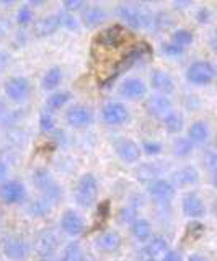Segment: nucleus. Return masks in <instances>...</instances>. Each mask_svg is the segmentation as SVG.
<instances>
[{"instance_id": "1", "label": "nucleus", "mask_w": 217, "mask_h": 261, "mask_svg": "<svg viewBox=\"0 0 217 261\" xmlns=\"http://www.w3.org/2000/svg\"><path fill=\"white\" fill-rule=\"evenodd\" d=\"M118 16L121 18L127 27L135 28V30H142V28H152V20H154V15L149 10H146L144 7L138 5H119L116 8Z\"/></svg>"}, {"instance_id": "2", "label": "nucleus", "mask_w": 217, "mask_h": 261, "mask_svg": "<svg viewBox=\"0 0 217 261\" xmlns=\"http://www.w3.org/2000/svg\"><path fill=\"white\" fill-rule=\"evenodd\" d=\"M33 183L43 193V199L49 204H56L62 198V190L54 181V178L46 168H38L33 171Z\"/></svg>"}, {"instance_id": "3", "label": "nucleus", "mask_w": 217, "mask_h": 261, "mask_svg": "<svg viewBox=\"0 0 217 261\" xmlns=\"http://www.w3.org/2000/svg\"><path fill=\"white\" fill-rule=\"evenodd\" d=\"M98 198V179L92 173L80 176L75 186V202L82 207H90Z\"/></svg>"}, {"instance_id": "4", "label": "nucleus", "mask_w": 217, "mask_h": 261, "mask_svg": "<svg viewBox=\"0 0 217 261\" xmlns=\"http://www.w3.org/2000/svg\"><path fill=\"white\" fill-rule=\"evenodd\" d=\"M168 248V242L164 237H150L146 245L139 250V261H164Z\"/></svg>"}, {"instance_id": "5", "label": "nucleus", "mask_w": 217, "mask_h": 261, "mask_svg": "<svg viewBox=\"0 0 217 261\" xmlns=\"http://www.w3.org/2000/svg\"><path fill=\"white\" fill-rule=\"evenodd\" d=\"M214 77H215V69L207 61H196L186 69V79L195 85H207L214 80Z\"/></svg>"}, {"instance_id": "6", "label": "nucleus", "mask_w": 217, "mask_h": 261, "mask_svg": "<svg viewBox=\"0 0 217 261\" xmlns=\"http://www.w3.org/2000/svg\"><path fill=\"white\" fill-rule=\"evenodd\" d=\"M59 233L52 230V228H47V230H43L38 235V239L35 242V251L39 256L43 258H49L51 255H54L59 248Z\"/></svg>"}, {"instance_id": "7", "label": "nucleus", "mask_w": 217, "mask_h": 261, "mask_svg": "<svg viewBox=\"0 0 217 261\" xmlns=\"http://www.w3.org/2000/svg\"><path fill=\"white\" fill-rule=\"evenodd\" d=\"M31 251V247L26 240L18 239V237H12V239H5L2 243V253L5 258L10 261H23L26 259Z\"/></svg>"}, {"instance_id": "8", "label": "nucleus", "mask_w": 217, "mask_h": 261, "mask_svg": "<svg viewBox=\"0 0 217 261\" xmlns=\"http://www.w3.org/2000/svg\"><path fill=\"white\" fill-rule=\"evenodd\" d=\"M26 196V188L21 181L17 179H9L0 185V199L5 204H18L25 199Z\"/></svg>"}, {"instance_id": "9", "label": "nucleus", "mask_w": 217, "mask_h": 261, "mask_svg": "<svg viewBox=\"0 0 217 261\" xmlns=\"http://www.w3.org/2000/svg\"><path fill=\"white\" fill-rule=\"evenodd\" d=\"M147 193L152 199L158 202H168L175 196V185L172 181H167V179L155 178L150 183H147Z\"/></svg>"}, {"instance_id": "10", "label": "nucleus", "mask_w": 217, "mask_h": 261, "mask_svg": "<svg viewBox=\"0 0 217 261\" xmlns=\"http://www.w3.org/2000/svg\"><path fill=\"white\" fill-rule=\"evenodd\" d=\"M101 116H103V121L106 122V124L119 126V124H124V122L127 121V118H129V110H127L126 105H123V103L111 101V103H106L103 106Z\"/></svg>"}, {"instance_id": "11", "label": "nucleus", "mask_w": 217, "mask_h": 261, "mask_svg": "<svg viewBox=\"0 0 217 261\" xmlns=\"http://www.w3.org/2000/svg\"><path fill=\"white\" fill-rule=\"evenodd\" d=\"M61 228L69 237H78L85 230L84 217L75 211H66L61 217Z\"/></svg>"}, {"instance_id": "12", "label": "nucleus", "mask_w": 217, "mask_h": 261, "mask_svg": "<svg viewBox=\"0 0 217 261\" xmlns=\"http://www.w3.org/2000/svg\"><path fill=\"white\" fill-rule=\"evenodd\" d=\"M127 33L121 27H111L103 30L98 36H96V43L104 49H113L118 47L119 44H123L126 41Z\"/></svg>"}, {"instance_id": "13", "label": "nucleus", "mask_w": 217, "mask_h": 261, "mask_svg": "<svg viewBox=\"0 0 217 261\" xmlns=\"http://www.w3.org/2000/svg\"><path fill=\"white\" fill-rule=\"evenodd\" d=\"M181 209H183V214L189 219H199L206 214V204L196 193H188L183 196Z\"/></svg>"}, {"instance_id": "14", "label": "nucleus", "mask_w": 217, "mask_h": 261, "mask_svg": "<svg viewBox=\"0 0 217 261\" xmlns=\"http://www.w3.org/2000/svg\"><path fill=\"white\" fill-rule=\"evenodd\" d=\"M66 119L74 127H85L93 121V113L90 108H87L84 105H74L67 110Z\"/></svg>"}, {"instance_id": "15", "label": "nucleus", "mask_w": 217, "mask_h": 261, "mask_svg": "<svg viewBox=\"0 0 217 261\" xmlns=\"http://www.w3.org/2000/svg\"><path fill=\"white\" fill-rule=\"evenodd\" d=\"M5 93L13 101H23L30 95V84L23 77H12L5 84Z\"/></svg>"}, {"instance_id": "16", "label": "nucleus", "mask_w": 217, "mask_h": 261, "mask_svg": "<svg viewBox=\"0 0 217 261\" xmlns=\"http://www.w3.org/2000/svg\"><path fill=\"white\" fill-rule=\"evenodd\" d=\"M146 108L150 116L164 119L167 114L172 111V103L165 95H154L147 100Z\"/></svg>"}, {"instance_id": "17", "label": "nucleus", "mask_w": 217, "mask_h": 261, "mask_svg": "<svg viewBox=\"0 0 217 261\" xmlns=\"http://www.w3.org/2000/svg\"><path fill=\"white\" fill-rule=\"evenodd\" d=\"M116 153H118V157L126 163H135L141 159L139 145L134 141H129V139H123V141H119L116 144Z\"/></svg>"}, {"instance_id": "18", "label": "nucleus", "mask_w": 217, "mask_h": 261, "mask_svg": "<svg viewBox=\"0 0 217 261\" xmlns=\"http://www.w3.org/2000/svg\"><path fill=\"white\" fill-rule=\"evenodd\" d=\"M95 245H96V248L103 253H113V251H118L119 247H121V237L115 230L103 232L96 237Z\"/></svg>"}, {"instance_id": "19", "label": "nucleus", "mask_w": 217, "mask_h": 261, "mask_svg": "<svg viewBox=\"0 0 217 261\" xmlns=\"http://www.w3.org/2000/svg\"><path fill=\"white\" fill-rule=\"evenodd\" d=\"M61 27L59 23V16L58 15H47L39 18L38 21H35V27H33V35L36 38H46L52 35L54 31H58V28Z\"/></svg>"}, {"instance_id": "20", "label": "nucleus", "mask_w": 217, "mask_h": 261, "mask_svg": "<svg viewBox=\"0 0 217 261\" xmlns=\"http://www.w3.org/2000/svg\"><path fill=\"white\" fill-rule=\"evenodd\" d=\"M150 84H152V88L158 92V95H165V96L172 95L173 90H175V84H173L172 77L164 70H154V72H152Z\"/></svg>"}, {"instance_id": "21", "label": "nucleus", "mask_w": 217, "mask_h": 261, "mask_svg": "<svg viewBox=\"0 0 217 261\" xmlns=\"http://www.w3.org/2000/svg\"><path fill=\"white\" fill-rule=\"evenodd\" d=\"M119 92L124 98H129V100H138V98H142L146 95V85L141 79H126L121 87H119Z\"/></svg>"}, {"instance_id": "22", "label": "nucleus", "mask_w": 217, "mask_h": 261, "mask_svg": "<svg viewBox=\"0 0 217 261\" xmlns=\"http://www.w3.org/2000/svg\"><path fill=\"white\" fill-rule=\"evenodd\" d=\"M173 183L180 186H195L199 183V171L191 165L181 167L173 173Z\"/></svg>"}, {"instance_id": "23", "label": "nucleus", "mask_w": 217, "mask_h": 261, "mask_svg": "<svg viewBox=\"0 0 217 261\" xmlns=\"http://www.w3.org/2000/svg\"><path fill=\"white\" fill-rule=\"evenodd\" d=\"M188 141L193 145H203L207 142L209 139V126L203 121H198V122H193L188 129Z\"/></svg>"}, {"instance_id": "24", "label": "nucleus", "mask_w": 217, "mask_h": 261, "mask_svg": "<svg viewBox=\"0 0 217 261\" xmlns=\"http://www.w3.org/2000/svg\"><path fill=\"white\" fill-rule=\"evenodd\" d=\"M131 235L135 242L146 243L152 237V225L147 219H135L131 224Z\"/></svg>"}, {"instance_id": "25", "label": "nucleus", "mask_w": 217, "mask_h": 261, "mask_svg": "<svg viewBox=\"0 0 217 261\" xmlns=\"http://www.w3.org/2000/svg\"><path fill=\"white\" fill-rule=\"evenodd\" d=\"M106 10L101 7H96V5H90V7H85L84 8V13H82V20L85 24L88 27H98L101 24L104 20H106Z\"/></svg>"}, {"instance_id": "26", "label": "nucleus", "mask_w": 217, "mask_h": 261, "mask_svg": "<svg viewBox=\"0 0 217 261\" xmlns=\"http://www.w3.org/2000/svg\"><path fill=\"white\" fill-rule=\"evenodd\" d=\"M164 126L170 134H178L183 129V116L176 111H170L164 118Z\"/></svg>"}, {"instance_id": "27", "label": "nucleus", "mask_w": 217, "mask_h": 261, "mask_svg": "<svg viewBox=\"0 0 217 261\" xmlns=\"http://www.w3.org/2000/svg\"><path fill=\"white\" fill-rule=\"evenodd\" d=\"M193 149H195V145H193L186 137L175 139L173 144H172V152H173V155H175V157H180V159L188 157V155L193 152Z\"/></svg>"}, {"instance_id": "28", "label": "nucleus", "mask_w": 217, "mask_h": 261, "mask_svg": "<svg viewBox=\"0 0 217 261\" xmlns=\"http://www.w3.org/2000/svg\"><path fill=\"white\" fill-rule=\"evenodd\" d=\"M61 80H62V70L59 67H51L43 77V88L44 90L58 88V85L61 84Z\"/></svg>"}, {"instance_id": "29", "label": "nucleus", "mask_w": 217, "mask_h": 261, "mask_svg": "<svg viewBox=\"0 0 217 261\" xmlns=\"http://www.w3.org/2000/svg\"><path fill=\"white\" fill-rule=\"evenodd\" d=\"M70 100V93L66 92V90H61V92H54L49 98H47V108L49 110H61L64 105H67V101Z\"/></svg>"}, {"instance_id": "30", "label": "nucleus", "mask_w": 217, "mask_h": 261, "mask_svg": "<svg viewBox=\"0 0 217 261\" xmlns=\"http://www.w3.org/2000/svg\"><path fill=\"white\" fill-rule=\"evenodd\" d=\"M82 255L84 253H82V250H80V245L77 242H70L64 247L62 255H61V261H78Z\"/></svg>"}, {"instance_id": "31", "label": "nucleus", "mask_w": 217, "mask_h": 261, "mask_svg": "<svg viewBox=\"0 0 217 261\" xmlns=\"http://www.w3.org/2000/svg\"><path fill=\"white\" fill-rule=\"evenodd\" d=\"M31 216L35 217H43L49 212V202H46L43 198L41 199H36V201H31L28 204V209H26Z\"/></svg>"}, {"instance_id": "32", "label": "nucleus", "mask_w": 217, "mask_h": 261, "mask_svg": "<svg viewBox=\"0 0 217 261\" xmlns=\"http://www.w3.org/2000/svg\"><path fill=\"white\" fill-rule=\"evenodd\" d=\"M172 43L184 49V47L189 46V44L193 43V35H191V33H189L188 30H178V31H175V33H173Z\"/></svg>"}, {"instance_id": "33", "label": "nucleus", "mask_w": 217, "mask_h": 261, "mask_svg": "<svg viewBox=\"0 0 217 261\" xmlns=\"http://www.w3.org/2000/svg\"><path fill=\"white\" fill-rule=\"evenodd\" d=\"M138 178L142 181L150 183L152 179L157 178V165H152V163H146L138 170Z\"/></svg>"}, {"instance_id": "34", "label": "nucleus", "mask_w": 217, "mask_h": 261, "mask_svg": "<svg viewBox=\"0 0 217 261\" xmlns=\"http://www.w3.org/2000/svg\"><path fill=\"white\" fill-rule=\"evenodd\" d=\"M118 219L121 224H132L135 219H138V211H135V206H124L121 207L118 214Z\"/></svg>"}, {"instance_id": "35", "label": "nucleus", "mask_w": 217, "mask_h": 261, "mask_svg": "<svg viewBox=\"0 0 217 261\" xmlns=\"http://www.w3.org/2000/svg\"><path fill=\"white\" fill-rule=\"evenodd\" d=\"M17 21L21 27H26L31 21H33V10L30 7H21L18 13H17Z\"/></svg>"}, {"instance_id": "36", "label": "nucleus", "mask_w": 217, "mask_h": 261, "mask_svg": "<svg viewBox=\"0 0 217 261\" xmlns=\"http://www.w3.org/2000/svg\"><path fill=\"white\" fill-rule=\"evenodd\" d=\"M54 127H56L54 118L49 113H43L41 118H39V129H41L43 133H51V130H54Z\"/></svg>"}, {"instance_id": "37", "label": "nucleus", "mask_w": 217, "mask_h": 261, "mask_svg": "<svg viewBox=\"0 0 217 261\" xmlns=\"http://www.w3.org/2000/svg\"><path fill=\"white\" fill-rule=\"evenodd\" d=\"M142 149L147 155H150V157H155V155H158L160 152H162L164 147L157 141H144L142 142Z\"/></svg>"}, {"instance_id": "38", "label": "nucleus", "mask_w": 217, "mask_h": 261, "mask_svg": "<svg viewBox=\"0 0 217 261\" xmlns=\"http://www.w3.org/2000/svg\"><path fill=\"white\" fill-rule=\"evenodd\" d=\"M59 16V23H61V27H66L69 30H75L77 28V20L74 18V15L72 13H67V12H64Z\"/></svg>"}, {"instance_id": "39", "label": "nucleus", "mask_w": 217, "mask_h": 261, "mask_svg": "<svg viewBox=\"0 0 217 261\" xmlns=\"http://www.w3.org/2000/svg\"><path fill=\"white\" fill-rule=\"evenodd\" d=\"M162 51H164L165 56L176 57V56H181V54H183V47L173 44L172 41H170V43H165V44L162 46Z\"/></svg>"}, {"instance_id": "40", "label": "nucleus", "mask_w": 217, "mask_h": 261, "mask_svg": "<svg viewBox=\"0 0 217 261\" xmlns=\"http://www.w3.org/2000/svg\"><path fill=\"white\" fill-rule=\"evenodd\" d=\"M206 165H207L209 171H211V173H214L215 167H217V157H215V152L214 150H207V153H206Z\"/></svg>"}, {"instance_id": "41", "label": "nucleus", "mask_w": 217, "mask_h": 261, "mask_svg": "<svg viewBox=\"0 0 217 261\" xmlns=\"http://www.w3.org/2000/svg\"><path fill=\"white\" fill-rule=\"evenodd\" d=\"M87 5L84 2H72V0H69V2L64 4V8H66L67 13H74L77 10H84Z\"/></svg>"}, {"instance_id": "42", "label": "nucleus", "mask_w": 217, "mask_h": 261, "mask_svg": "<svg viewBox=\"0 0 217 261\" xmlns=\"http://www.w3.org/2000/svg\"><path fill=\"white\" fill-rule=\"evenodd\" d=\"M164 261H183L181 255L178 251H175V250H168L167 251V255L164 258Z\"/></svg>"}, {"instance_id": "43", "label": "nucleus", "mask_w": 217, "mask_h": 261, "mask_svg": "<svg viewBox=\"0 0 217 261\" xmlns=\"http://www.w3.org/2000/svg\"><path fill=\"white\" fill-rule=\"evenodd\" d=\"M7 173H9V167H7L5 163H4L2 160H0V183H4V181H5Z\"/></svg>"}, {"instance_id": "44", "label": "nucleus", "mask_w": 217, "mask_h": 261, "mask_svg": "<svg viewBox=\"0 0 217 261\" xmlns=\"http://www.w3.org/2000/svg\"><path fill=\"white\" fill-rule=\"evenodd\" d=\"M198 20H199L201 23L209 20V10H207V8H201V10L198 12Z\"/></svg>"}, {"instance_id": "45", "label": "nucleus", "mask_w": 217, "mask_h": 261, "mask_svg": "<svg viewBox=\"0 0 217 261\" xmlns=\"http://www.w3.org/2000/svg\"><path fill=\"white\" fill-rule=\"evenodd\" d=\"M188 261H207V258L203 256V255H191L188 258Z\"/></svg>"}, {"instance_id": "46", "label": "nucleus", "mask_w": 217, "mask_h": 261, "mask_svg": "<svg viewBox=\"0 0 217 261\" xmlns=\"http://www.w3.org/2000/svg\"><path fill=\"white\" fill-rule=\"evenodd\" d=\"M78 261H95V258L93 256H90V255H82L80 256V259Z\"/></svg>"}]
</instances>
